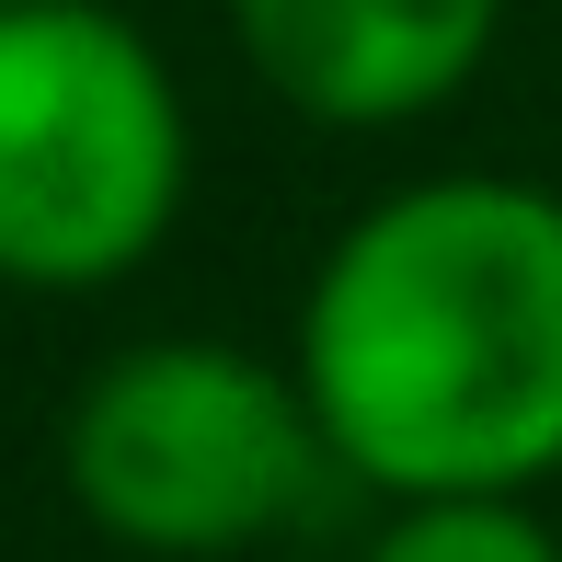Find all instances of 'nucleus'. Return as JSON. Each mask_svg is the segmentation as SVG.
I'll list each match as a JSON object with an SVG mask.
<instances>
[{"label":"nucleus","mask_w":562,"mask_h":562,"mask_svg":"<svg viewBox=\"0 0 562 562\" xmlns=\"http://www.w3.org/2000/svg\"><path fill=\"white\" fill-rule=\"evenodd\" d=\"M241 69L334 138L448 115L505 35V0H229Z\"/></svg>","instance_id":"4"},{"label":"nucleus","mask_w":562,"mask_h":562,"mask_svg":"<svg viewBox=\"0 0 562 562\" xmlns=\"http://www.w3.org/2000/svg\"><path fill=\"white\" fill-rule=\"evenodd\" d=\"M58 482L115 551L229 562L311 517V494L334 482V448H322L288 356L218 334H149L115 345L69 391Z\"/></svg>","instance_id":"3"},{"label":"nucleus","mask_w":562,"mask_h":562,"mask_svg":"<svg viewBox=\"0 0 562 562\" xmlns=\"http://www.w3.org/2000/svg\"><path fill=\"white\" fill-rule=\"evenodd\" d=\"M195 115L115 0H0V288H115L172 241Z\"/></svg>","instance_id":"2"},{"label":"nucleus","mask_w":562,"mask_h":562,"mask_svg":"<svg viewBox=\"0 0 562 562\" xmlns=\"http://www.w3.org/2000/svg\"><path fill=\"white\" fill-rule=\"evenodd\" d=\"M288 368L379 505L562 482V184L414 172L322 241Z\"/></svg>","instance_id":"1"},{"label":"nucleus","mask_w":562,"mask_h":562,"mask_svg":"<svg viewBox=\"0 0 562 562\" xmlns=\"http://www.w3.org/2000/svg\"><path fill=\"white\" fill-rule=\"evenodd\" d=\"M356 562H562V528L540 517V494H437L391 505Z\"/></svg>","instance_id":"5"}]
</instances>
